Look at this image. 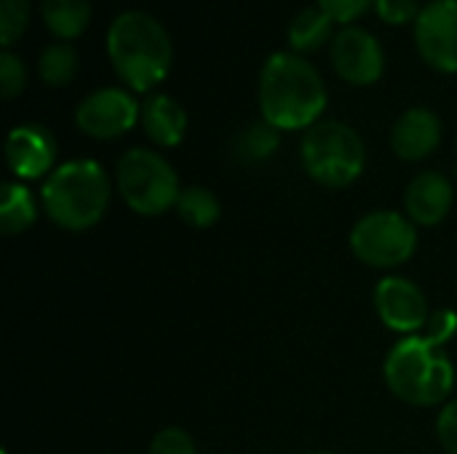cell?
Here are the masks:
<instances>
[{
  "label": "cell",
  "mask_w": 457,
  "mask_h": 454,
  "mask_svg": "<svg viewBox=\"0 0 457 454\" xmlns=\"http://www.w3.org/2000/svg\"><path fill=\"white\" fill-rule=\"evenodd\" d=\"M455 313H436L428 321L426 334L396 343L386 359L388 388L412 407L442 404L455 383L453 361L445 353V343L455 334Z\"/></svg>",
  "instance_id": "obj_1"
},
{
  "label": "cell",
  "mask_w": 457,
  "mask_h": 454,
  "mask_svg": "<svg viewBox=\"0 0 457 454\" xmlns=\"http://www.w3.org/2000/svg\"><path fill=\"white\" fill-rule=\"evenodd\" d=\"M327 107L319 70L300 54H273L260 72L262 120L278 131L311 128Z\"/></svg>",
  "instance_id": "obj_2"
},
{
  "label": "cell",
  "mask_w": 457,
  "mask_h": 454,
  "mask_svg": "<svg viewBox=\"0 0 457 454\" xmlns=\"http://www.w3.org/2000/svg\"><path fill=\"white\" fill-rule=\"evenodd\" d=\"M107 56L134 91H150L169 75L174 48L158 19L145 11H123L110 24Z\"/></svg>",
  "instance_id": "obj_3"
},
{
  "label": "cell",
  "mask_w": 457,
  "mask_h": 454,
  "mask_svg": "<svg viewBox=\"0 0 457 454\" xmlns=\"http://www.w3.org/2000/svg\"><path fill=\"white\" fill-rule=\"evenodd\" d=\"M110 203V182L99 163L70 161L54 169L43 185V209L64 230L94 227Z\"/></svg>",
  "instance_id": "obj_4"
},
{
  "label": "cell",
  "mask_w": 457,
  "mask_h": 454,
  "mask_svg": "<svg viewBox=\"0 0 457 454\" xmlns=\"http://www.w3.org/2000/svg\"><path fill=\"white\" fill-rule=\"evenodd\" d=\"M303 166L305 171L327 185L345 187L364 171V142L361 136L340 120H319L303 136Z\"/></svg>",
  "instance_id": "obj_5"
},
{
  "label": "cell",
  "mask_w": 457,
  "mask_h": 454,
  "mask_svg": "<svg viewBox=\"0 0 457 454\" xmlns=\"http://www.w3.org/2000/svg\"><path fill=\"white\" fill-rule=\"evenodd\" d=\"M118 190L129 209L145 217H155L177 206L179 182L166 158L150 150H129L118 163Z\"/></svg>",
  "instance_id": "obj_6"
},
{
  "label": "cell",
  "mask_w": 457,
  "mask_h": 454,
  "mask_svg": "<svg viewBox=\"0 0 457 454\" xmlns=\"http://www.w3.org/2000/svg\"><path fill=\"white\" fill-rule=\"evenodd\" d=\"M418 233L412 219L396 211H375L356 222L351 233L353 254L372 268H396L415 254Z\"/></svg>",
  "instance_id": "obj_7"
},
{
  "label": "cell",
  "mask_w": 457,
  "mask_h": 454,
  "mask_svg": "<svg viewBox=\"0 0 457 454\" xmlns=\"http://www.w3.org/2000/svg\"><path fill=\"white\" fill-rule=\"evenodd\" d=\"M139 112H142V104H137V99L129 91L99 88L78 104L75 123L86 136L115 139L139 120Z\"/></svg>",
  "instance_id": "obj_8"
},
{
  "label": "cell",
  "mask_w": 457,
  "mask_h": 454,
  "mask_svg": "<svg viewBox=\"0 0 457 454\" xmlns=\"http://www.w3.org/2000/svg\"><path fill=\"white\" fill-rule=\"evenodd\" d=\"M415 43L426 64L439 72H457V0H434L420 11Z\"/></svg>",
  "instance_id": "obj_9"
},
{
  "label": "cell",
  "mask_w": 457,
  "mask_h": 454,
  "mask_svg": "<svg viewBox=\"0 0 457 454\" xmlns=\"http://www.w3.org/2000/svg\"><path fill=\"white\" fill-rule=\"evenodd\" d=\"M332 64L353 86H372L386 70V54L375 35L361 27H345L332 40Z\"/></svg>",
  "instance_id": "obj_10"
},
{
  "label": "cell",
  "mask_w": 457,
  "mask_h": 454,
  "mask_svg": "<svg viewBox=\"0 0 457 454\" xmlns=\"http://www.w3.org/2000/svg\"><path fill=\"white\" fill-rule=\"evenodd\" d=\"M375 308L380 321L402 334H415L431 321L426 294L407 278L380 281L375 289Z\"/></svg>",
  "instance_id": "obj_11"
},
{
  "label": "cell",
  "mask_w": 457,
  "mask_h": 454,
  "mask_svg": "<svg viewBox=\"0 0 457 454\" xmlns=\"http://www.w3.org/2000/svg\"><path fill=\"white\" fill-rule=\"evenodd\" d=\"M56 158V142L43 126H16L5 142L8 169L21 179H35L48 174Z\"/></svg>",
  "instance_id": "obj_12"
},
{
  "label": "cell",
  "mask_w": 457,
  "mask_h": 454,
  "mask_svg": "<svg viewBox=\"0 0 457 454\" xmlns=\"http://www.w3.org/2000/svg\"><path fill=\"white\" fill-rule=\"evenodd\" d=\"M442 139V123L436 112L426 107L407 110L391 131V147L402 161H423L439 147Z\"/></svg>",
  "instance_id": "obj_13"
},
{
  "label": "cell",
  "mask_w": 457,
  "mask_h": 454,
  "mask_svg": "<svg viewBox=\"0 0 457 454\" xmlns=\"http://www.w3.org/2000/svg\"><path fill=\"white\" fill-rule=\"evenodd\" d=\"M404 206L412 222L418 225H439L450 206H453V185L445 174L439 171H423L418 174L407 193H404Z\"/></svg>",
  "instance_id": "obj_14"
},
{
  "label": "cell",
  "mask_w": 457,
  "mask_h": 454,
  "mask_svg": "<svg viewBox=\"0 0 457 454\" xmlns=\"http://www.w3.org/2000/svg\"><path fill=\"white\" fill-rule=\"evenodd\" d=\"M139 120H142L145 134L155 144H161V147L179 144L182 136H185V131H187V112L169 94H153V96H147L142 102Z\"/></svg>",
  "instance_id": "obj_15"
},
{
  "label": "cell",
  "mask_w": 457,
  "mask_h": 454,
  "mask_svg": "<svg viewBox=\"0 0 457 454\" xmlns=\"http://www.w3.org/2000/svg\"><path fill=\"white\" fill-rule=\"evenodd\" d=\"M40 13L56 37L72 40L91 21V0H40Z\"/></svg>",
  "instance_id": "obj_16"
},
{
  "label": "cell",
  "mask_w": 457,
  "mask_h": 454,
  "mask_svg": "<svg viewBox=\"0 0 457 454\" xmlns=\"http://www.w3.org/2000/svg\"><path fill=\"white\" fill-rule=\"evenodd\" d=\"M337 21L324 11V8H305L303 13H297L292 19L289 27V45L295 48V54H308L321 48L329 37H332V27Z\"/></svg>",
  "instance_id": "obj_17"
},
{
  "label": "cell",
  "mask_w": 457,
  "mask_h": 454,
  "mask_svg": "<svg viewBox=\"0 0 457 454\" xmlns=\"http://www.w3.org/2000/svg\"><path fill=\"white\" fill-rule=\"evenodd\" d=\"M35 201L29 195V190L19 182H5L0 190V227L3 233L13 235L27 230L35 222Z\"/></svg>",
  "instance_id": "obj_18"
},
{
  "label": "cell",
  "mask_w": 457,
  "mask_h": 454,
  "mask_svg": "<svg viewBox=\"0 0 457 454\" xmlns=\"http://www.w3.org/2000/svg\"><path fill=\"white\" fill-rule=\"evenodd\" d=\"M276 147H278V128H273L265 120L246 126L233 142V153L244 163H260V161L270 158L276 153Z\"/></svg>",
  "instance_id": "obj_19"
},
{
  "label": "cell",
  "mask_w": 457,
  "mask_h": 454,
  "mask_svg": "<svg viewBox=\"0 0 457 454\" xmlns=\"http://www.w3.org/2000/svg\"><path fill=\"white\" fill-rule=\"evenodd\" d=\"M37 72H40L43 83H48V86H67L78 72L75 48L67 43H54V45L43 48L40 62H37Z\"/></svg>",
  "instance_id": "obj_20"
},
{
  "label": "cell",
  "mask_w": 457,
  "mask_h": 454,
  "mask_svg": "<svg viewBox=\"0 0 457 454\" xmlns=\"http://www.w3.org/2000/svg\"><path fill=\"white\" fill-rule=\"evenodd\" d=\"M179 217L193 227H209L220 219V201L206 187H185L177 201Z\"/></svg>",
  "instance_id": "obj_21"
},
{
  "label": "cell",
  "mask_w": 457,
  "mask_h": 454,
  "mask_svg": "<svg viewBox=\"0 0 457 454\" xmlns=\"http://www.w3.org/2000/svg\"><path fill=\"white\" fill-rule=\"evenodd\" d=\"M29 21V0H0V45H11L24 35Z\"/></svg>",
  "instance_id": "obj_22"
},
{
  "label": "cell",
  "mask_w": 457,
  "mask_h": 454,
  "mask_svg": "<svg viewBox=\"0 0 457 454\" xmlns=\"http://www.w3.org/2000/svg\"><path fill=\"white\" fill-rule=\"evenodd\" d=\"M27 83V70L21 64V59L13 51H3L0 54V91L5 99H13L16 94H21Z\"/></svg>",
  "instance_id": "obj_23"
},
{
  "label": "cell",
  "mask_w": 457,
  "mask_h": 454,
  "mask_svg": "<svg viewBox=\"0 0 457 454\" xmlns=\"http://www.w3.org/2000/svg\"><path fill=\"white\" fill-rule=\"evenodd\" d=\"M150 454H195V444L182 428H163L153 439Z\"/></svg>",
  "instance_id": "obj_24"
},
{
  "label": "cell",
  "mask_w": 457,
  "mask_h": 454,
  "mask_svg": "<svg viewBox=\"0 0 457 454\" xmlns=\"http://www.w3.org/2000/svg\"><path fill=\"white\" fill-rule=\"evenodd\" d=\"M378 16L388 24H407V21H418L420 16V3L418 0H375Z\"/></svg>",
  "instance_id": "obj_25"
},
{
  "label": "cell",
  "mask_w": 457,
  "mask_h": 454,
  "mask_svg": "<svg viewBox=\"0 0 457 454\" xmlns=\"http://www.w3.org/2000/svg\"><path fill=\"white\" fill-rule=\"evenodd\" d=\"M370 5H375V0H319V8H324L340 24L359 19Z\"/></svg>",
  "instance_id": "obj_26"
},
{
  "label": "cell",
  "mask_w": 457,
  "mask_h": 454,
  "mask_svg": "<svg viewBox=\"0 0 457 454\" xmlns=\"http://www.w3.org/2000/svg\"><path fill=\"white\" fill-rule=\"evenodd\" d=\"M436 433H439L442 447L450 454H457V401L442 409L439 423H436Z\"/></svg>",
  "instance_id": "obj_27"
},
{
  "label": "cell",
  "mask_w": 457,
  "mask_h": 454,
  "mask_svg": "<svg viewBox=\"0 0 457 454\" xmlns=\"http://www.w3.org/2000/svg\"><path fill=\"white\" fill-rule=\"evenodd\" d=\"M313 454H327V452H313Z\"/></svg>",
  "instance_id": "obj_28"
}]
</instances>
